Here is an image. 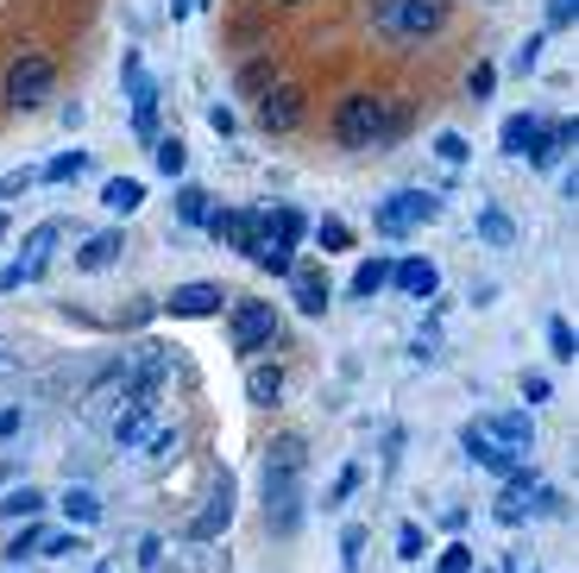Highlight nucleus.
I'll use <instances>...</instances> for the list:
<instances>
[{"instance_id": "obj_1", "label": "nucleus", "mask_w": 579, "mask_h": 573, "mask_svg": "<svg viewBox=\"0 0 579 573\" xmlns=\"http://www.w3.org/2000/svg\"><path fill=\"white\" fill-rule=\"evenodd\" d=\"M303 467H309L303 436L271 441V454H265V523L277 535H296V523H303Z\"/></svg>"}, {"instance_id": "obj_2", "label": "nucleus", "mask_w": 579, "mask_h": 573, "mask_svg": "<svg viewBox=\"0 0 579 573\" xmlns=\"http://www.w3.org/2000/svg\"><path fill=\"white\" fill-rule=\"evenodd\" d=\"M447 13H454V0H378L372 25H378L390 44H423L447 25Z\"/></svg>"}, {"instance_id": "obj_3", "label": "nucleus", "mask_w": 579, "mask_h": 573, "mask_svg": "<svg viewBox=\"0 0 579 573\" xmlns=\"http://www.w3.org/2000/svg\"><path fill=\"white\" fill-rule=\"evenodd\" d=\"M385 126H390V101L359 89L334 108V139L347 145V152H366V145H385Z\"/></svg>"}, {"instance_id": "obj_4", "label": "nucleus", "mask_w": 579, "mask_h": 573, "mask_svg": "<svg viewBox=\"0 0 579 573\" xmlns=\"http://www.w3.org/2000/svg\"><path fill=\"white\" fill-rule=\"evenodd\" d=\"M51 89H58V63L44 58V51H20V58L7 63V108L32 114V108L51 101Z\"/></svg>"}, {"instance_id": "obj_5", "label": "nucleus", "mask_w": 579, "mask_h": 573, "mask_svg": "<svg viewBox=\"0 0 579 573\" xmlns=\"http://www.w3.org/2000/svg\"><path fill=\"white\" fill-rule=\"evenodd\" d=\"M58 239H63V221H39L32 234H26V246H20V258L0 272V297H13L20 284H32V277L51 265V253H58Z\"/></svg>"}, {"instance_id": "obj_6", "label": "nucleus", "mask_w": 579, "mask_h": 573, "mask_svg": "<svg viewBox=\"0 0 579 573\" xmlns=\"http://www.w3.org/2000/svg\"><path fill=\"white\" fill-rule=\"evenodd\" d=\"M227 340H233V354L240 359L265 354L271 340H277V309H271V303H233L227 309Z\"/></svg>"}, {"instance_id": "obj_7", "label": "nucleus", "mask_w": 579, "mask_h": 573, "mask_svg": "<svg viewBox=\"0 0 579 573\" xmlns=\"http://www.w3.org/2000/svg\"><path fill=\"white\" fill-rule=\"evenodd\" d=\"M303 120H309V89L303 82H271L258 95V126L265 133H296Z\"/></svg>"}, {"instance_id": "obj_8", "label": "nucleus", "mask_w": 579, "mask_h": 573, "mask_svg": "<svg viewBox=\"0 0 579 573\" xmlns=\"http://www.w3.org/2000/svg\"><path fill=\"white\" fill-rule=\"evenodd\" d=\"M164 309H171L176 321H209L227 309V290L221 284H209V277H190V284H176L171 297H164Z\"/></svg>"}, {"instance_id": "obj_9", "label": "nucleus", "mask_w": 579, "mask_h": 573, "mask_svg": "<svg viewBox=\"0 0 579 573\" xmlns=\"http://www.w3.org/2000/svg\"><path fill=\"white\" fill-rule=\"evenodd\" d=\"M390 284H397L404 297H416V303H435V297H441V265H435V258H423V253L390 258Z\"/></svg>"}, {"instance_id": "obj_10", "label": "nucleus", "mask_w": 579, "mask_h": 573, "mask_svg": "<svg viewBox=\"0 0 579 573\" xmlns=\"http://www.w3.org/2000/svg\"><path fill=\"white\" fill-rule=\"evenodd\" d=\"M258 234H265L271 246L296 253V246L309 239V215H303V208H290V202H277V208H258Z\"/></svg>"}, {"instance_id": "obj_11", "label": "nucleus", "mask_w": 579, "mask_h": 573, "mask_svg": "<svg viewBox=\"0 0 579 573\" xmlns=\"http://www.w3.org/2000/svg\"><path fill=\"white\" fill-rule=\"evenodd\" d=\"M485 436L498 441L504 454H529L536 448V422H529V410H498V416H485Z\"/></svg>"}, {"instance_id": "obj_12", "label": "nucleus", "mask_w": 579, "mask_h": 573, "mask_svg": "<svg viewBox=\"0 0 579 573\" xmlns=\"http://www.w3.org/2000/svg\"><path fill=\"white\" fill-rule=\"evenodd\" d=\"M152 397L158 391H133L126 403H120V416H114V441H120V448H145V436L158 429V422H152Z\"/></svg>"}, {"instance_id": "obj_13", "label": "nucleus", "mask_w": 579, "mask_h": 573, "mask_svg": "<svg viewBox=\"0 0 579 573\" xmlns=\"http://www.w3.org/2000/svg\"><path fill=\"white\" fill-rule=\"evenodd\" d=\"M290 297H296V309H303V316H328V303H334L328 272H315V265H296V272H290Z\"/></svg>"}, {"instance_id": "obj_14", "label": "nucleus", "mask_w": 579, "mask_h": 573, "mask_svg": "<svg viewBox=\"0 0 579 573\" xmlns=\"http://www.w3.org/2000/svg\"><path fill=\"white\" fill-rule=\"evenodd\" d=\"M233 523V479L221 473V485H214L209 492V504H202V516H195L190 523V542H214V535L227 530Z\"/></svg>"}, {"instance_id": "obj_15", "label": "nucleus", "mask_w": 579, "mask_h": 573, "mask_svg": "<svg viewBox=\"0 0 579 573\" xmlns=\"http://www.w3.org/2000/svg\"><path fill=\"white\" fill-rule=\"evenodd\" d=\"M460 448H466V460H473V467H485V473H510V467H517V454H504L498 441L485 436V422H466L460 429Z\"/></svg>"}, {"instance_id": "obj_16", "label": "nucleus", "mask_w": 579, "mask_h": 573, "mask_svg": "<svg viewBox=\"0 0 579 573\" xmlns=\"http://www.w3.org/2000/svg\"><path fill=\"white\" fill-rule=\"evenodd\" d=\"M573 139H579V126H573V120H555V126L541 120L536 145H529V164H541V171H555V164L567 158V152H573Z\"/></svg>"}, {"instance_id": "obj_17", "label": "nucleus", "mask_w": 579, "mask_h": 573, "mask_svg": "<svg viewBox=\"0 0 579 573\" xmlns=\"http://www.w3.org/2000/svg\"><path fill=\"white\" fill-rule=\"evenodd\" d=\"M390 215L404 221V227H428V221L441 215V196H428V190H397V196L385 202Z\"/></svg>"}, {"instance_id": "obj_18", "label": "nucleus", "mask_w": 579, "mask_h": 573, "mask_svg": "<svg viewBox=\"0 0 579 573\" xmlns=\"http://www.w3.org/2000/svg\"><path fill=\"white\" fill-rule=\"evenodd\" d=\"M120 246H126V234H120V227H101V234H89V239H82L77 265H82V272H108V265L120 258Z\"/></svg>"}, {"instance_id": "obj_19", "label": "nucleus", "mask_w": 579, "mask_h": 573, "mask_svg": "<svg viewBox=\"0 0 579 573\" xmlns=\"http://www.w3.org/2000/svg\"><path fill=\"white\" fill-rule=\"evenodd\" d=\"M536 133H541L536 114H510V120H504V133H498V152H504V158H529Z\"/></svg>"}, {"instance_id": "obj_20", "label": "nucleus", "mask_w": 579, "mask_h": 573, "mask_svg": "<svg viewBox=\"0 0 579 573\" xmlns=\"http://www.w3.org/2000/svg\"><path fill=\"white\" fill-rule=\"evenodd\" d=\"M58 511L70 530H89V523H101V498L95 492H82V485H70V492L58 498Z\"/></svg>"}, {"instance_id": "obj_21", "label": "nucleus", "mask_w": 579, "mask_h": 573, "mask_svg": "<svg viewBox=\"0 0 579 573\" xmlns=\"http://www.w3.org/2000/svg\"><path fill=\"white\" fill-rule=\"evenodd\" d=\"M271 82H277V63H271V58H246V63H240V76H233V89L258 101V95L271 89Z\"/></svg>"}, {"instance_id": "obj_22", "label": "nucleus", "mask_w": 579, "mask_h": 573, "mask_svg": "<svg viewBox=\"0 0 579 573\" xmlns=\"http://www.w3.org/2000/svg\"><path fill=\"white\" fill-rule=\"evenodd\" d=\"M120 82H126L133 108H139V101H158V82L145 76V58H139V51H126V58H120Z\"/></svg>"}, {"instance_id": "obj_23", "label": "nucleus", "mask_w": 579, "mask_h": 573, "mask_svg": "<svg viewBox=\"0 0 579 573\" xmlns=\"http://www.w3.org/2000/svg\"><path fill=\"white\" fill-rule=\"evenodd\" d=\"M152 164L164 171V177H183V171H190V145H183L176 133H158V145H152Z\"/></svg>"}, {"instance_id": "obj_24", "label": "nucleus", "mask_w": 579, "mask_h": 573, "mask_svg": "<svg viewBox=\"0 0 579 573\" xmlns=\"http://www.w3.org/2000/svg\"><path fill=\"white\" fill-rule=\"evenodd\" d=\"M209 208H214V196L202 190V183H183V190H176V221H183V227H202Z\"/></svg>"}, {"instance_id": "obj_25", "label": "nucleus", "mask_w": 579, "mask_h": 573, "mask_svg": "<svg viewBox=\"0 0 579 573\" xmlns=\"http://www.w3.org/2000/svg\"><path fill=\"white\" fill-rule=\"evenodd\" d=\"M101 202H108V215H133L139 202H145V183H139V177H114L108 190H101Z\"/></svg>"}, {"instance_id": "obj_26", "label": "nucleus", "mask_w": 579, "mask_h": 573, "mask_svg": "<svg viewBox=\"0 0 579 573\" xmlns=\"http://www.w3.org/2000/svg\"><path fill=\"white\" fill-rule=\"evenodd\" d=\"M378 290H390V258H366L359 272H353V297H378Z\"/></svg>"}, {"instance_id": "obj_27", "label": "nucleus", "mask_w": 579, "mask_h": 573, "mask_svg": "<svg viewBox=\"0 0 579 573\" xmlns=\"http://www.w3.org/2000/svg\"><path fill=\"white\" fill-rule=\"evenodd\" d=\"M246 397H252V403H277V397H284V372H277V366H252V372H246Z\"/></svg>"}, {"instance_id": "obj_28", "label": "nucleus", "mask_w": 579, "mask_h": 573, "mask_svg": "<svg viewBox=\"0 0 579 573\" xmlns=\"http://www.w3.org/2000/svg\"><path fill=\"white\" fill-rule=\"evenodd\" d=\"M548 354H555L560 366H573L579 359V335H573V321L567 316H548Z\"/></svg>"}, {"instance_id": "obj_29", "label": "nucleus", "mask_w": 579, "mask_h": 573, "mask_svg": "<svg viewBox=\"0 0 579 573\" xmlns=\"http://www.w3.org/2000/svg\"><path fill=\"white\" fill-rule=\"evenodd\" d=\"M89 171V152H58L51 164H39V183H77Z\"/></svg>"}, {"instance_id": "obj_30", "label": "nucleus", "mask_w": 579, "mask_h": 573, "mask_svg": "<svg viewBox=\"0 0 579 573\" xmlns=\"http://www.w3.org/2000/svg\"><path fill=\"white\" fill-rule=\"evenodd\" d=\"M359 479H366V467H359V460H347V467L334 473V485L322 492V504H328V511H341V504H347V498L359 492Z\"/></svg>"}, {"instance_id": "obj_31", "label": "nucleus", "mask_w": 579, "mask_h": 573, "mask_svg": "<svg viewBox=\"0 0 579 573\" xmlns=\"http://www.w3.org/2000/svg\"><path fill=\"white\" fill-rule=\"evenodd\" d=\"M39 549H44V523H39V516H26V530L13 535V542H7V561L20 567V561H32Z\"/></svg>"}, {"instance_id": "obj_32", "label": "nucleus", "mask_w": 579, "mask_h": 573, "mask_svg": "<svg viewBox=\"0 0 579 573\" xmlns=\"http://www.w3.org/2000/svg\"><path fill=\"white\" fill-rule=\"evenodd\" d=\"M309 234L322 239V253H347V246H353V227H347L341 215H322V221L309 227Z\"/></svg>"}, {"instance_id": "obj_33", "label": "nucleus", "mask_w": 579, "mask_h": 573, "mask_svg": "<svg viewBox=\"0 0 579 573\" xmlns=\"http://www.w3.org/2000/svg\"><path fill=\"white\" fill-rule=\"evenodd\" d=\"M479 239H485V246H510V239H517V221L504 215V208H485V215H479Z\"/></svg>"}, {"instance_id": "obj_34", "label": "nucleus", "mask_w": 579, "mask_h": 573, "mask_svg": "<svg viewBox=\"0 0 579 573\" xmlns=\"http://www.w3.org/2000/svg\"><path fill=\"white\" fill-rule=\"evenodd\" d=\"M252 265H258V272H271V277H290L296 272V253H284V246H258V253H252Z\"/></svg>"}, {"instance_id": "obj_35", "label": "nucleus", "mask_w": 579, "mask_h": 573, "mask_svg": "<svg viewBox=\"0 0 579 573\" xmlns=\"http://www.w3.org/2000/svg\"><path fill=\"white\" fill-rule=\"evenodd\" d=\"M0 511L13 516V523H26V516H39V511H44V492H26V485H20V492L0 498Z\"/></svg>"}, {"instance_id": "obj_36", "label": "nucleus", "mask_w": 579, "mask_h": 573, "mask_svg": "<svg viewBox=\"0 0 579 573\" xmlns=\"http://www.w3.org/2000/svg\"><path fill=\"white\" fill-rule=\"evenodd\" d=\"M491 516H498L504 530H522V523H529V504H522L517 492H498V504H491Z\"/></svg>"}, {"instance_id": "obj_37", "label": "nucleus", "mask_w": 579, "mask_h": 573, "mask_svg": "<svg viewBox=\"0 0 579 573\" xmlns=\"http://www.w3.org/2000/svg\"><path fill=\"white\" fill-rule=\"evenodd\" d=\"M435 158H441V164H447V171H460V164H466V158H473V145H466V139H460V133H441V139H435Z\"/></svg>"}, {"instance_id": "obj_38", "label": "nucleus", "mask_w": 579, "mask_h": 573, "mask_svg": "<svg viewBox=\"0 0 579 573\" xmlns=\"http://www.w3.org/2000/svg\"><path fill=\"white\" fill-rule=\"evenodd\" d=\"M423 549H428L423 523H397V561H423Z\"/></svg>"}, {"instance_id": "obj_39", "label": "nucleus", "mask_w": 579, "mask_h": 573, "mask_svg": "<svg viewBox=\"0 0 579 573\" xmlns=\"http://www.w3.org/2000/svg\"><path fill=\"white\" fill-rule=\"evenodd\" d=\"M359 554H366V523H347V530H341V567H359Z\"/></svg>"}, {"instance_id": "obj_40", "label": "nucleus", "mask_w": 579, "mask_h": 573, "mask_svg": "<svg viewBox=\"0 0 579 573\" xmlns=\"http://www.w3.org/2000/svg\"><path fill=\"white\" fill-rule=\"evenodd\" d=\"M435 573H473V542H447L441 561H435Z\"/></svg>"}, {"instance_id": "obj_41", "label": "nucleus", "mask_w": 579, "mask_h": 573, "mask_svg": "<svg viewBox=\"0 0 579 573\" xmlns=\"http://www.w3.org/2000/svg\"><path fill=\"white\" fill-rule=\"evenodd\" d=\"M133 133H139V145H158V101H139L133 108Z\"/></svg>"}, {"instance_id": "obj_42", "label": "nucleus", "mask_w": 579, "mask_h": 573, "mask_svg": "<svg viewBox=\"0 0 579 573\" xmlns=\"http://www.w3.org/2000/svg\"><path fill=\"white\" fill-rule=\"evenodd\" d=\"M77 549H82V535L63 523V530H44V549L39 554H51V561H58V554H77Z\"/></svg>"}, {"instance_id": "obj_43", "label": "nucleus", "mask_w": 579, "mask_h": 573, "mask_svg": "<svg viewBox=\"0 0 579 573\" xmlns=\"http://www.w3.org/2000/svg\"><path fill=\"white\" fill-rule=\"evenodd\" d=\"M541 44H548V32H536V39L517 44V58H510V70H517V76H529V70L541 63Z\"/></svg>"}, {"instance_id": "obj_44", "label": "nucleus", "mask_w": 579, "mask_h": 573, "mask_svg": "<svg viewBox=\"0 0 579 573\" xmlns=\"http://www.w3.org/2000/svg\"><path fill=\"white\" fill-rule=\"evenodd\" d=\"M491 89H498V63H473V76H466V95L485 101Z\"/></svg>"}, {"instance_id": "obj_45", "label": "nucleus", "mask_w": 579, "mask_h": 573, "mask_svg": "<svg viewBox=\"0 0 579 573\" xmlns=\"http://www.w3.org/2000/svg\"><path fill=\"white\" fill-rule=\"evenodd\" d=\"M435 347H441V309L423 321V335H416V347H409V354H416V359H435Z\"/></svg>"}, {"instance_id": "obj_46", "label": "nucleus", "mask_w": 579, "mask_h": 573, "mask_svg": "<svg viewBox=\"0 0 579 573\" xmlns=\"http://www.w3.org/2000/svg\"><path fill=\"white\" fill-rule=\"evenodd\" d=\"M139 567H145V573L164 567V535H139Z\"/></svg>"}, {"instance_id": "obj_47", "label": "nucleus", "mask_w": 579, "mask_h": 573, "mask_svg": "<svg viewBox=\"0 0 579 573\" xmlns=\"http://www.w3.org/2000/svg\"><path fill=\"white\" fill-rule=\"evenodd\" d=\"M32 183H39V171H7V177H0V202L26 196V190H32Z\"/></svg>"}, {"instance_id": "obj_48", "label": "nucleus", "mask_w": 579, "mask_h": 573, "mask_svg": "<svg viewBox=\"0 0 579 573\" xmlns=\"http://www.w3.org/2000/svg\"><path fill=\"white\" fill-rule=\"evenodd\" d=\"M579 20V0H548V32H567Z\"/></svg>"}, {"instance_id": "obj_49", "label": "nucleus", "mask_w": 579, "mask_h": 573, "mask_svg": "<svg viewBox=\"0 0 579 573\" xmlns=\"http://www.w3.org/2000/svg\"><path fill=\"white\" fill-rule=\"evenodd\" d=\"M372 227H378V234H385V239H409V227H404V221H397V215H390L385 202L372 208Z\"/></svg>"}, {"instance_id": "obj_50", "label": "nucleus", "mask_w": 579, "mask_h": 573, "mask_svg": "<svg viewBox=\"0 0 579 573\" xmlns=\"http://www.w3.org/2000/svg\"><path fill=\"white\" fill-rule=\"evenodd\" d=\"M548 397H555V385H548L541 372H529V378H522V403H529V410H536V403H548Z\"/></svg>"}, {"instance_id": "obj_51", "label": "nucleus", "mask_w": 579, "mask_h": 573, "mask_svg": "<svg viewBox=\"0 0 579 573\" xmlns=\"http://www.w3.org/2000/svg\"><path fill=\"white\" fill-rule=\"evenodd\" d=\"M209 126H214V133H221V139H233V133H240V114H233V108H221V101H214V108H209Z\"/></svg>"}, {"instance_id": "obj_52", "label": "nucleus", "mask_w": 579, "mask_h": 573, "mask_svg": "<svg viewBox=\"0 0 579 573\" xmlns=\"http://www.w3.org/2000/svg\"><path fill=\"white\" fill-rule=\"evenodd\" d=\"M409 133V108L404 101H390V126H385V145H397V139Z\"/></svg>"}, {"instance_id": "obj_53", "label": "nucleus", "mask_w": 579, "mask_h": 573, "mask_svg": "<svg viewBox=\"0 0 579 573\" xmlns=\"http://www.w3.org/2000/svg\"><path fill=\"white\" fill-rule=\"evenodd\" d=\"M7 436H20V410H0V441Z\"/></svg>"}, {"instance_id": "obj_54", "label": "nucleus", "mask_w": 579, "mask_h": 573, "mask_svg": "<svg viewBox=\"0 0 579 573\" xmlns=\"http://www.w3.org/2000/svg\"><path fill=\"white\" fill-rule=\"evenodd\" d=\"M195 7H202V0H171V20H190Z\"/></svg>"}, {"instance_id": "obj_55", "label": "nucleus", "mask_w": 579, "mask_h": 573, "mask_svg": "<svg viewBox=\"0 0 579 573\" xmlns=\"http://www.w3.org/2000/svg\"><path fill=\"white\" fill-rule=\"evenodd\" d=\"M271 7H303V0H271Z\"/></svg>"}, {"instance_id": "obj_56", "label": "nucleus", "mask_w": 579, "mask_h": 573, "mask_svg": "<svg viewBox=\"0 0 579 573\" xmlns=\"http://www.w3.org/2000/svg\"><path fill=\"white\" fill-rule=\"evenodd\" d=\"M0 239H7V215H0Z\"/></svg>"}, {"instance_id": "obj_57", "label": "nucleus", "mask_w": 579, "mask_h": 573, "mask_svg": "<svg viewBox=\"0 0 579 573\" xmlns=\"http://www.w3.org/2000/svg\"><path fill=\"white\" fill-rule=\"evenodd\" d=\"M95 573H114V567H95Z\"/></svg>"}, {"instance_id": "obj_58", "label": "nucleus", "mask_w": 579, "mask_h": 573, "mask_svg": "<svg viewBox=\"0 0 579 573\" xmlns=\"http://www.w3.org/2000/svg\"><path fill=\"white\" fill-rule=\"evenodd\" d=\"M473 573H485V567H473Z\"/></svg>"}, {"instance_id": "obj_59", "label": "nucleus", "mask_w": 579, "mask_h": 573, "mask_svg": "<svg viewBox=\"0 0 579 573\" xmlns=\"http://www.w3.org/2000/svg\"><path fill=\"white\" fill-rule=\"evenodd\" d=\"M13 573H20V567H13Z\"/></svg>"}]
</instances>
